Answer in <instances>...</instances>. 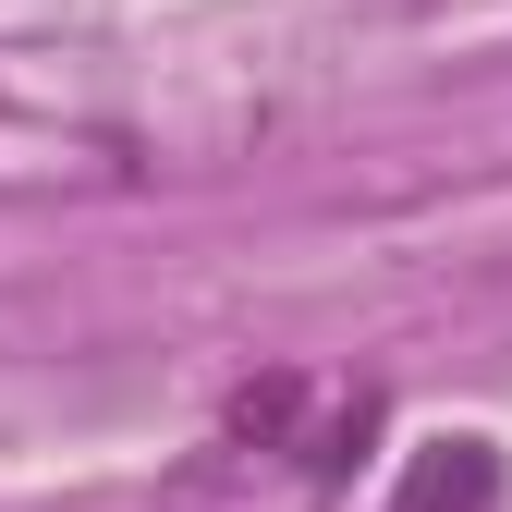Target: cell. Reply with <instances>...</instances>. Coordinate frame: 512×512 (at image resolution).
I'll list each match as a JSON object with an SVG mask.
<instances>
[{"label": "cell", "instance_id": "3957f363", "mask_svg": "<svg viewBox=\"0 0 512 512\" xmlns=\"http://www.w3.org/2000/svg\"><path fill=\"white\" fill-rule=\"evenodd\" d=\"M403 13H439V0H403Z\"/></svg>", "mask_w": 512, "mask_h": 512}, {"label": "cell", "instance_id": "6da1fadb", "mask_svg": "<svg viewBox=\"0 0 512 512\" xmlns=\"http://www.w3.org/2000/svg\"><path fill=\"white\" fill-rule=\"evenodd\" d=\"M366 439H378V378L269 366V378H244L220 403V427L183 452L159 512H330Z\"/></svg>", "mask_w": 512, "mask_h": 512}, {"label": "cell", "instance_id": "7a4b0ae2", "mask_svg": "<svg viewBox=\"0 0 512 512\" xmlns=\"http://www.w3.org/2000/svg\"><path fill=\"white\" fill-rule=\"evenodd\" d=\"M391 512H500V452L488 439H427V452H403Z\"/></svg>", "mask_w": 512, "mask_h": 512}]
</instances>
